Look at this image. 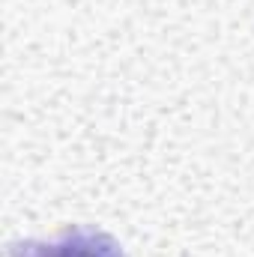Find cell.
Here are the masks:
<instances>
[{
    "label": "cell",
    "mask_w": 254,
    "mask_h": 257,
    "mask_svg": "<svg viewBox=\"0 0 254 257\" xmlns=\"http://www.w3.org/2000/svg\"><path fill=\"white\" fill-rule=\"evenodd\" d=\"M12 257H123L120 245L99 230H72L54 242L18 245Z\"/></svg>",
    "instance_id": "1"
}]
</instances>
